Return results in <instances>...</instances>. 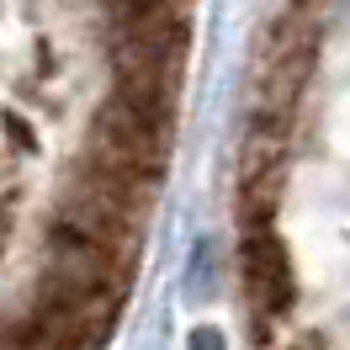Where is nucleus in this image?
I'll return each instance as SVG.
<instances>
[{"label":"nucleus","instance_id":"nucleus-1","mask_svg":"<svg viewBox=\"0 0 350 350\" xmlns=\"http://www.w3.org/2000/svg\"><path fill=\"white\" fill-rule=\"evenodd\" d=\"M38 260H43L38 276L64 282V286H75V292H90V297H117V303H122V292H128V282H133L128 260H117V255H107V250L75 239V234H64V228H48L43 234Z\"/></svg>","mask_w":350,"mask_h":350},{"label":"nucleus","instance_id":"nucleus-2","mask_svg":"<svg viewBox=\"0 0 350 350\" xmlns=\"http://www.w3.org/2000/svg\"><path fill=\"white\" fill-rule=\"evenodd\" d=\"M239 271H244L250 308H255L260 319H282L286 308H292V260H286L282 239H276L271 228H250V234H244Z\"/></svg>","mask_w":350,"mask_h":350},{"label":"nucleus","instance_id":"nucleus-3","mask_svg":"<svg viewBox=\"0 0 350 350\" xmlns=\"http://www.w3.org/2000/svg\"><path fill=\"white\" fill-rule=\"evenodd\" d=\"M128 5H154V0H96V11H128Z\"/></svg>","mask_w":350,"mask_h":350}]
</instances>
